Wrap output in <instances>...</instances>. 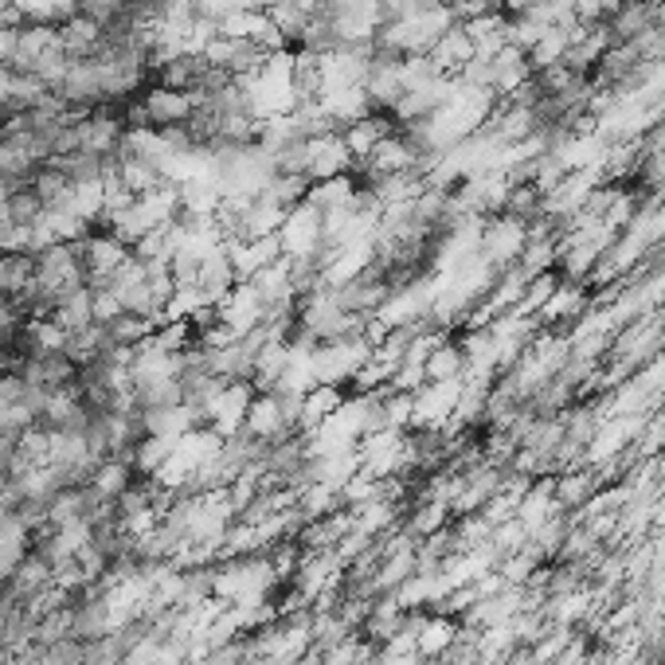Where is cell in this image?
I'll return each mask as SVG.
<instances>
[{
  "label": "cell",
  "mask_w": 665,
  "mask_h": 665,
  "mask_svg": "<svg viewBox=\"0 0 665 665\" xmlns=\"http://www.w3.org/2000/svg\"><path fill=\"white\" fill-rule=\"evenodd\" d=\"M278 247H282L286 259H318L321 247H325V224H321V212L313 204H298L286 212L282 227H278Z\"/></svg>",
  "instance_id": "cell-1"
},
{
  "label": "cell",
  "mask_w": 665,
  "mask_h": 665,
  "mask_svg": "<svg viewBox=\"0 0 665 665\" xmlns=\"http://www.w3.org/2000/svg\"><path fill=\"white\" fill-rule=\"evenodd\" d=\"M20 380L28 384V388H40L47 392V396H55V392H67L78 384V364L71 361L67 353H40V356H24V361L17 364Z\"/></svg>",
  "instance_id": "cell-2"
},
{
  "label": "cell",
  "mask_w": 665,
  "mask_h": 665,
  "mask_svg": "<svg viewBox=\"0 0 665 665\" xmlns=\"http://www.w3.org/2000/svg\"><path fill=\"white\" fill-rule=\"evenodd\" d=\"M130 255L133 251L118 239V235L90 232L87 239H83V262H87V286H90V290H106V286H110V278H114V270L130 259Z\"/></svg>",
  "instance_id": "cell-3"
},
{
  "label": "cell",
  "mask_w": 665,
  "mask_h": 665,
  "mask_svg": "<svg viewBox=\"0 0 665 665\" xmlns=\"http://www.w3.org/2000/svg\"><path fill=\"white\" fill-rule=\"evenodd\" d=\"M138 98H141V106H146L149 126H153V130H164V126H184V121L192 118V110L200 106V98L189 95V90H169V87H157V83H149Z\"/></svg>",
  "instance_id": "cell-4"
},
{
  "label": "cell",
  "mask_w": 665,
  "mask_h": 665,
  "mask_svg": "<svg viewBox=\"0 0 665 665\" xmlns=\"http://www.w3.org/2000/svg\"><path fill=\"white\" fill-rule=\"evenodd\" d=\"M356 169V157L348 153L345 138L341 133H321V138H310V176L313 184L318 181H333V176H348Z\"/></svg>",
  "instance_id": "cell-5"
},
{
  "label": "cell",
  "mask_w": 665,
  "mask_h": 665,
  "mask_svg": "<svg viewBox=\"0 0 665 665\" xmlns=\"http://www.w3.org/2000/svg\"><path fill=\"white\" fill-rule=\"evenodd\" d=\"M216 310H219V321L232 329L235 337H243V333H251V329L262 325V302L251 282H235L232 294H227Z\"/></svg>",
  "instance_id": "cell-6"
},
{
  "label": "cell",
  "mask_w": 665,
  "mask_h": 665,
  "mask_svg": "<svg viewBox=\"0 0 665 665\" xmlns=\"http://www.w3.org/2000/svg\"><path fill=\"white\" fill-rule=\"evenodd\" d=\"M399 130V121H396V114H384V110H368L364 114L361 121H353L348 130H341V138H345V146H348V153L356 157V164L364 161V157L372 153V149L380 146L384 138H392V133Z\"/></svg>",
  "instance_id": "cell-7"
},
{
  "label": "cell",
  "mask_w": 665,
  "mask_h": 665,
  "mask_svg": "<svg viewBox=\"0 0 665 665\" xmlns=\"http://www.w3.org/2000/svg\"><path fill=\"white\" fill-rule=\"evenodd\" d=\"M207 67H212V63L204 60V52H181V55H173V60H164L149 78H153L157 87L189 90L192 95V90L200 87V78L207 75Z\"/></svg>",
  "instance_id": "cell-8"
},
{
  "label": "cell",
  "mask_w": 665,
  "mask_h": 665,
  "mask_svg": "<svg viewBox=\"0 0 665 665\" xmlns=\"http://www.w3.org/2000/svg\"><path fill=\"white\" fill-rule=\"evenodd\" d=\"M55 35H60V47L71 55V60H90V55L98 52V44H103V28H98L90 17H83V12L63 20V24L55 28Z\"/></svg>",
  "instance_id": "cell-9"
},
{
  "label": "cell",
  "mask_w": 665,
  "mask_h": 665,
  "mask_svg": "<svg viewBox=\"0 0 665 665\" xmlns=\"http://www.w3.org/2000/svg\"><path fill=\"white\" fill-rule=\"evenodd\" d=\"M106 345H110V353H130V348H138L141 341H149L157 333V325L149 318H138V313H126L121 310L118 318L106 321Z\"/></svg>",
  "instance_id": "cell-10"
},
{
  "label": "cell",
  "mask_w": 665,
  "mask_h": 665,
  "mask_svg": "<svg viewBox=\"0 0 665 665\" xmlns=\"http://www.w3.org/2000/svg\"><path fill=\"white\" fill-rule=\"evenodd\" d=\"M35 282V251H0V298H20Z\"/></svg>",
  "instance_id": "cell-11"
},
{
  "label": "cell",
  "mask_w": 665,
  "mask_h": 665,
  "mask_svg": "<svg viewBox=\"0 0 665 665\" xmlns=\"http://www.w3.org/2000/svg\"><path fill=\"white\" fill-rule=\"evenodd\" d=\"M52 321H55V325L67 329V333H75V329L95 325V290H90V286H83V290H75V294H67L60 305H55Z\"/></svg>",
  "instance_id": "cell-12"
},
{
  "label": "cell",
  "mask_w": 665,
  "mask_h": 665,
  "mask_svg": "<svg viewBox=\"0 0 665 665\" xmlns=\"http://www.w3.org/2000/svg\"><path fill=\"white\" fill-rule=\"evenodd\" d=\"M12 9L24 17V24H52L78 17V0H12Z\"/></svg>",
  "instance_id": "cell-13"
},
{
  "label": "cell",
  "mask_w": 665,
  "mask_h": 665,
  "mask_svg": "<svg viewBox=\"0 0 665 665\" xmlns=\"http://www.w3.org/2000/svg\"><path fill=\"white\" fill-rule=\"evenodd\" d=\"M71 189H75V184H71L67 176H63L52 161H47L44 169H35V176H32V192H35V196H40V200H44V207H67Z\"/></svg>",
  "instance_id": "cell-14"
},
{
  "label": "cell",
  "mask_w": 665,
  "mask_h": 665,
  "mask_svg": "<svg viewBox=\"0 0 665 665\" xmlns=\"http://www.w3.org/2000/svg\"><path fill=\"white\" fill-rule=\"evenodd\" d=\"M9 216H12V224H20V227H32L35 219L44 216V200L35 196L32 184H24V189H17L9 196Z\"/></svg>",
  "instance_id": "cell-15"
},
{
  "label": "cell",
  "mask_w": 665,
  "mask_h": 665,
  "mask_svg": "<svg viewBox=\"0 0 665 665\" xmlns=\"http://www.w3.org/2000/svg\"><path fill=\"white\" fill-rule=\"evenodd\" d=\"M20 44V28H0V67H9Z\"/></svg>",
  "instance_id": "cell-16"
},
{
  "label": "cell",
  "mask_w": 665,
  "mask_h": 665,
  "mask_svg": "<svg viewBox=\"0 0 665 665\" xmlns=\"http://www.w3.org/2000/svg\"><path fill=\"white\" fill-rule=\"evenodd\" d=\"M0 4H12V0H0Z\"/></svg>",
  "instance_id": "cell-17"
}]
</instances>
